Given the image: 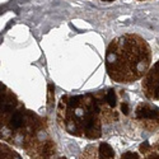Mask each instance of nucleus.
I'll list each match as a JSON object with an SVG mask.
<instances>
[{
	"instance_id": "nucleus-6",
	"label": "nucleus",
	"mask_w": 159,
	"mask_h": 159,
	"mask_svg": "<svg viewBox=\"0 0 159 159\" xmlns=\"http://www.w3.org/2000/svg\"><path fill=\"white\" fill-rule=\"evenodd\" d=\"M141 89L144 96L150 101H159V60L150 66L143 76Z\"/></svg>"
},
{
	"instance_id": "nucleus-8",
	"label": "nucleus",
	"mask_w": 159,
	"mask_h": 159,
	"mask_svg": "<svg viewBox=\"0 0 159 159\" xmlns=\"http://www.w3.org/2000/svg\"><path fill=\"white\" fill-rule=\"evenodd\" d=\"M0 150H2V159H23L17 150H14L11 147L4 141H2V145H0Z\"/></svg>"
},
{
	"instance_id": "nucleus-12",
	"label": "nucleus",
	"mask_w": 159,
	"mask_h": 159,
	"mask_svg": "<svg viewBox=\"0 0 159 159\" xmlns=\"http://www.w3.org/2000/svg\"><path fill=\"white\" fill-rule=\"evenodd\" d=\"M138 2H145V0H138Z\"/></svg>"
},
{
	"instance_id": "nucleus-4",
	"label": "nucleus",
	"mask_w": 159,
	"mask_h": 159,
	"mask_svg": "<svg viewBox=\"0 0 159 159\" xmlns=\"http://www.w3.org/2000/svg\"><path fill=\"white\" fill-rule=\"evenodd\" d=\"M134 122L145 131L159 130V108L150 102H140L134 110Z\"/></svg>"
},
{
	"instance_id": "nucleus-10",
	"label": "nucleus",
	"mask_w": 159,
	"mask_h": 159,
	"mask_svg": "<svg viewBox=\"0 0 159 159\" xmlns=\"http://www.w3.org/2000/svg\"><path fill=\"white\" fill-rule=\"evenodd\" d=\"M120 159H144V158H143V155L139 153V150H138V152L127 150V152H125V153L120 157Z\"/></svg>"
},
{
	"instance_id": "nucleus-5",
	"label": "nucleus",
	"mask_w": 159,
	"mask_h": 159,
	"mask_svg": "<svg viewBox=\"0 0 159 159\" xmlns=\"http://www.w3.org/2000/svg\"><path fill=\"white\" fill-rule=\"evenodd\" d=\"M96 96L101 107L103 124H111L117 121L120 110H118V98L116 94V90L112 88L102 89L97 92Z\"/></svg>"
},
{
	"instance_id": "nucleus-3",
	"label": "nucleus",
	"mask_w": 159,
	"mask_h": 159,
	"mask_svg": "<svg viewBox=\"0 0 159 159\" xmlns=\"http://www.w3.org/2000/svg\"><path fill=\"white\" fill-rule=\"evenodd\" d=\"M57 124L73 136L99 139L103 121L96 93L62 96L57 106Z\"/></svg>"
},
{
	"instance_id": "nucleus-1",
	"label": "nucleus",
	"mask_w": 159,
	"mask_h": 159,
	"mask_svg": "<svg viewBox=\"0 0 159 159\" xmlns=\"http://www.w3.org/2000/svg\"><path fill=\"white\" fill-rule=\"evenodd\" d=\"M106 71L118 84H131L147 74L152 64V48L139 34L115 37L106 50Z\"/></svg>"
},
{
	"instance_id": "nucleus-2",
	"label": "nucleus",
	"mask_w": 159,
	"mask_h": 159,
	"mask_svg": "<svg viewBox=\"0 0 159 159\" xmlns=\"http://www.w3.org/2000/svg\"><path fill=\"white\" fill-rule=\"evenodd\" d=\"M2 88V140L27 150L36 141L48 136L42 118L25 110L5 87Z\"/></svg>"
},
{
	"instance_id": "nucleus-9",
	"label": "nucleus",
	"mask_w": 159,
	"mask_h": 159,
	"mask_svg": "<svg viewBox=\"0 0 159 159\" xmlns=\"http://www.w3.org/2000/svg\"><path fill=\"white\" fill-rule=\"evenodd\" d=\"M97 150L98 144H90L80 153L78 159H97Z\"/></svg>"
},
{
	"instance_id": "nucleus-11",
	"label": "nucleus",
	"mask_w": 159,
	"mask_h": 159,
	"mask_svg": "<svg viewBox=\"0 0 159 159\" xmlns=\"http://www.w3.org/2000/svg\"><path fill=\"white\" fill-rule=\"evenodd\" d=\"M101 2H106V3H110V2H115V0H101Z\"/></svg>"
},
{
	"instance_id": "nucleus-7",
	"label": "nucleus",
	"mask_w": 159,
	"mask_h": 159,
	"mask_svg": "<svg viewBox=\"0 0 159 159\" xmlns=\"http://www.w3.org/2000/svg\"><path fill=\"white\" fill-rule=\"evenodd\" d=\"M139 153L144 159H159V130L149 140L140 144Z\"/></svg>"
}]
</instances>
